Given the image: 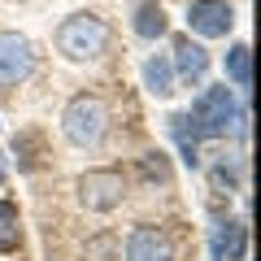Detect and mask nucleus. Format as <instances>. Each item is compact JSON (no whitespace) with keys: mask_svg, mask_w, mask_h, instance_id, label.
Instances as JSON below:
<instances>
[{"mask_svg":"<svg viewBox=\"0 0 261 261\" xmlns=\"http://www.w3.org/2000/svg\"><path fill=\"white\" fill-rule=\"evenodd\" d=\"M244 248H248V235H244L240 222H218L214 226V252H218V261H244Z\"/></svg>","mask_w":261,"mask_h":261,"instance_id":"obj_9","label":"nucleus"},{"mask_svg":"<svg viewBox=\"0 0 261 261\" xmlns=\"http://www.w3.org/2000/svg\"><path fill=\"white\" fill-rule=\"evenodd\" d=\"M126 261H174V248L157 226H135L126 235Z\"/></svg>","mask_w":261,"mask_h":261,"instance_id":"obj_7","label":"nucleus"},{"mask_svg":"<svg viewBox=\"0 0 261 261\" xmlns=\"http://www.w3.org/2000/svg\"><path fill=\"white\" fill-rule=\"evenodd\" d=\"M187 122H192V130L200 135V140H222L226 130H248L244 122H248V113L235 105L231 87H205V92L192 100V113H187Z\"/></svg>","mask_w":261,"mask_h":261,"instance_id":"obj_1","label":"nucleus"},{"mask_svg":"<svg viewBox=\"0 0 261 261\" xmlns=\"http://www.w3.org/2000/svg\"><path fill=\"white\" fill-rule=\"evenodd\" d=\"M31 70H35V48H31V39L18 35V31H0V92L27 83Z\"/></svg>","mask_w":261,"mask_h":261,"instance_id":"obj_4","label":"nucleus"},{"mask_svg":"<svg viewBox=\"0 0 261 261\" xmlns=\"http://www.w3.org/2000/svg\"><path fill=\"white\" fill-rule=\"evenodd\" d=\"M61 130H65V140L79 144V148L100 144L105 130H109V109H105V100L100 96H74V100L65 105V113H61Z\"/></svg>","mask_w":261,"mask_h":261,"instance_id":"obj_3","label":"nucleus"},{"mask_svg":"<svg viewBox=\"0 0 261 261\" xmlns=\"http://www.w3.org/2000/svg\"><path fill=\"white\" fill-rule=\"evenodd\" d=\"M226 79H231L235 87L252 83V53H248V44H235L231 53H226Z\"/></svg>","mask_w":261,"mask_h":261,"instance_id":"obj_13","label":"nucleus"},{"mask_svg":"<svg viewBox=\"0 0 261 261\" xmlns=\"http://www.w3.org/2000/svg\"><path fill=\"white\" fill-rule=\"evenodd\" d=\"M122 196H126V183H122L118 170H87V174L79 178V200H83L87 209H96V214L118 209Z\"/></svg>","mask_w":261,"mask_h":261,"instance_id":"obj_5","label":"nucleus"},{"mask_svg":"<svg viewBox=\"0 0 261 261\" xmlns=\"http://www.w3.org/2000/svg\"><path fill=\"white\" fill-rule=\"evenodd\" d=\"M22 240V226H18V209L13 205H0V252H13Z\"/></svg>","mask_w":261,"mask_h":261,"instance_id":"obj_14","label":"nucleus"},{"mask_svg":"<svg viewBox=\"0 0 261 261\" xmlns=\"http://www.w3.org/2000/svg\"><path fill=\"white\" fill-rule=\"evenodd\" d=\"M166 31H170V22L161 13V5H140L135 9V35L140 39H161Z\"/></svg>","mask_w":261,"mask_h":261,"instance_id":"obj_11","label":"nucleus"},{"mask_svg":"<svg viewBox=\"0 0 261 261\" xmlns=\"http://www.w3.org/2000/svg\"><path fill=\"white\" fill-rule=\"evenodd\" d=\"M187 27L200 39H222L235 27V13H231L226 0H192L187 5Z\"/></svg>","mask_w":261,"mask_h":261,"instance_id":"obj_6","label":"nucleus"},{"mask_svg":"<svg viewBox=\"0 0 261 261\" xmlns=\"http://www.w3.org/2000/svg\"><path fill=\"white\" fill-rule=\"evenodd\" d=\"M57 48H61V57H70V61H92V57H100L105 48H109V27H105V18H96V13H70V18L57 27Z\"/></svg>","mask_w":261,"mask_h":261,"instance_id":"obj_2","label":"nucleus"},{"mask_svg":"<svg viewBox=\"0 0 261 261\" xmlns=\"http://www.w3.org/2000/svg\"><path fill=\"white\" fill-rule=\"evenodd\" d=\"M174 65H170V57H148V61H144V87H148L152 96H161V100H166V96H174Z\"/></svg>","mask_w":261,"mask_h":261,"instance_id":"obj_10","label":"nucleus"},{"mask_svg":"<svg viewBox=\"0 0 261 261\" xmlns=\"http://www.w3.org/2000/svg\"><path fill=\"white\" fill-rule=\"evenodd\" d=\"M170 130H174V140H178V152H183V161H187V166H200V152H196L200 135L192 130L187 113H174V118H170Z\"/></svg>","mask_w":261,"mask_h":261,"instance_id":"obj_12","label":"nucleus"},{"mask_svg":"<svg viewBox=\"0 0 261 261\" xmlns=\"http://www.w3.org/2000/svg\"><path fill=\"white\" fill-rule=\"evenodd\" d=\"M0 183H5V157H0Z\"/></svg>","mask_w":261,"mask_h":261,"instance_id":"obj_15","label":"nucleus"},{"mask_svg":"<svg viewBox=\"0 0 261 261\" xmlns=\"http://www.w3.org/2000/svg\"><path fill=\"white\" fill-rule=\"evenodd\" d=\"M170 65H174V79H205L209 70V53L200 44H192V39H174V57H170Z\"/></svg>","mask_w":261,"mask_h":261,"instance_id":"obj_8","label":"nucleus"}]
</instances>
